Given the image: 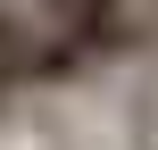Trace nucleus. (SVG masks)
I'll return each instance as SVG.
<instances>
[{"label": "nucleus", "instance_id": "f257e3e1", "mask_svg": "<svg viewBox=\"0 0 158 150\" xmlns=\"http://www.w3.org/2000/svg\"><path fill=\"white\" fill-rule=\"evenodd\" d=\"M25 17H33L50 42L83 50V67H100V58H133V50L150 42V25H142L133 0H25Z\"/></svg>", "mask_w": 158, "mask_h": 150}, {"label": "nucleus", "instance_id": "f03ea898", "mask_svg": "<svg viewBox=\"0 0 158 150\" xmlns=\"http://www.w3.org/2000/svg\"><path fill=\"white\" fill-rule=\"evenodd\" d=\"M42 58V25L25 17V0H0V92H25Z\"/></svg>", "mask_w": 158, "mask_h": 150}]
</instances>
